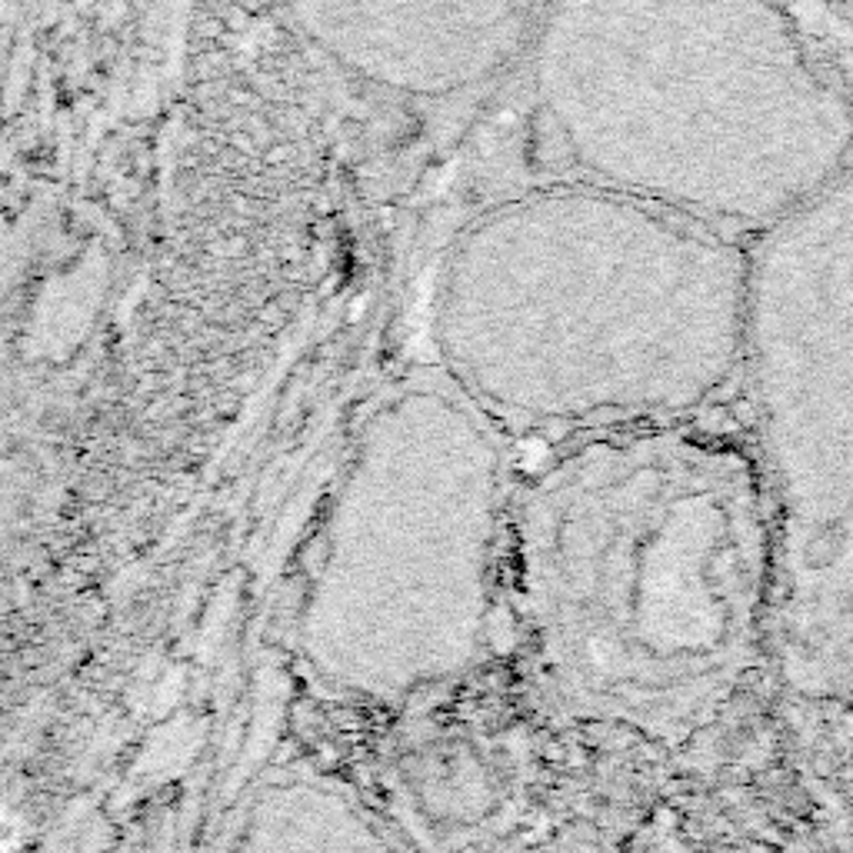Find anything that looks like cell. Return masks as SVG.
I'll return each instance as SVG.
<instances>
[{"mask_svg": "<svg viewBox=\"0 0 853 853\" xmlns=\"http://www.w3.org/2000/svg\"><path fill=\"white\" fill-rule=\"evenodd\" d=\"M507 534L530 667L581 724L687 747L774 651V507L731 434L587 430L527 480Z\"/></svg>", "mask_w": 853, "mask_h": 853, "instance_id": "6da1fadb", "label": "cell"}, {"mask_svg": "<svg viewBox=\"0 0 853 853\" xmlns=\"http://www.w3.org/2000/svg\"><path fill=\"white\" fill-rule=\"evenodd\" d=\"M751 250L604 184L514 197L450 247L437 340L457 387L520 427L681 420L744 367Z\"/></svg>", "mask_w": 853, "mask_h": 853, "instance_id": "7a4b0ae2", "label": "cell"}, {"mask_svg": "<svg viewBox=\"0 0 853 853\" xmlns=\"http://www.w3.org/2000/svg\"><path fill=\"white\" fill-rule=\"evenodd\" d=\"M504 457L460 390L414 387L367 420L327 514L300 651L334 691L400 701L460 677L487 641L507 534Z\"/></svg>", "mask_w": 853, "mask_h": 853, "instance_id": "3957f363", "label": "cell"}, {"mask_svg": "<svg viewBox=\"0 0 853 853\" xmlns=\"http://www.w3.org/2000/svg\"><path fill=\"white\" fill-rule=\"evenodd\" d=\"M777 534L774 664L853 701V163L751 247L744 367Z\"/></svg>", "mask_w": 853, "mask_h": 853, "instance_id": "277c9868", "label": "cell"}, {"mask_svg": "<svg viewBox=\"0 0 853 853\" xmlns=\"http://www.w3.org/2000/svg\"><path fill=\"white\" fill-rule=\"evenodd\" d=\"M354 77L404 97H450L524 43L537 0H280Z\"/></svg>", "mask_w": 853, "mask_h": 853, "instance_id": "5b68a950", "label": "cell"}, {"mask_svg": "<svg viewBox=\"0 0 853 853\" xmlns=\"http://www.w3.org/2000/svg\"><path fill=\"white\" fill-rule=\"evenodd\" d=\"M390 844L354 801L320 781H280L260 791L237 841L247 851H384Z\"/></svg>", "mask_w": 853, "mask_h": 853, "instance_id": "8992f818", "label": "cell"}]
</instances>
